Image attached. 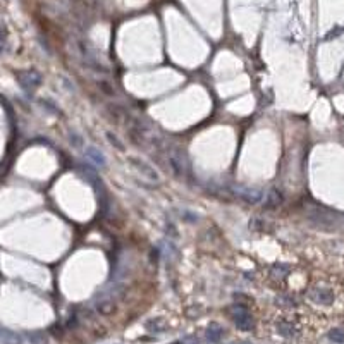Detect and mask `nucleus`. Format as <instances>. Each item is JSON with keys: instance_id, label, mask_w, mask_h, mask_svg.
I'll return each mask as SVG.
<instances>
[{"instance_id": "1", "label": "nucleus", "mask_w": 344, "mask_h": 344, "mask_svg": "<svg viewBox=\"0 0 344 344\" xmlns=\"http://www.w3.org/2000/svg\"><path fill=\"white\" fill-rule=\"evenodd\" d=\"M126 160H127V164H129L131 167L134 169V171H136L141 177H143V179L150 181V183H158V181H160V176H158V172L155 171V169L152 167L148 162H145L143 158L129 155V157H126Z\"/></svg>"}, {"instance_id": "2", "label": "nucleus", "mask_w": 344, "mask_h": 344, "mask_svg": "<svg viewBox=\"0 0 344 344\" xmlns=\"http://www.w3.org/2000/svg\"><path fill=\"white\" fill-rule=\"evenodd\" d=\"M229 313H231L232 322L238 329H241V331H251L253 329V318L245 305H232Z\"/></svg>"}, {"instance_id": "3", "label": "nucleus", "mask_w": 344, "mask_h": 344, "mask_svg": "<svg viewBox=\"0 0 344 344\" xmlns=\"http://www.w3.org/2000/svg\"><path fill=\"white\" fill-rule=\"evenodd\" d=\"M95 310L98 312L102 317H110L116 313V301L105 293H100V296L95 298Z\"/></svg>"}, {"instance_id": "4", "label": "nucleus", "mask_w": 344, "mask_h": 344, "mask_svg": "<svg viewBox=\"0 0 344 344\" xmlns=\"http://www.w3.org/2000/svg\"><path fill=\"white\" fill-rule=\"evenodd\" d=\"M17 81L21 83V86H23L24 90H34L36 86H40L41 76L38 74L36 71L19 72V74H17Z\"/></svg>"}, {"instance_id": "5", "label": "nucleus", "mask_w": 344, "mask_h": 344, "mask_svg": "<svg viewBox=\"0 0 344 344\" xmlns=\"http://www.w3.org/2000/svg\"><path fill=\"white\" fill-rule=\"evenodd\" d=\"M236 193H238V196L241 200L248 201V203H260L263 200V196H265L263 191L256 189V188H238Z\"/></svg>"}, {"instance_id": "6", "label": "nucleus", "mask_w": 344, "mask_h": 344, "mask_svg": "<svg viewBox=\"0 0 344 344\" xmlns=\"http://www.w3.org/2000/svg\"><path fill=\"white\" fill-rule=\"evenodd\" d=\"M85 155L93 165H96V167H105L107 165V158H105V155H103V152L100 150V148L93 147V145L86 147Z\"/></svg>"}, {"instance_id": "7", "label": "nucleus", "mask_w": 344, "mask_h": 344, "mask_svg": "<svg viewBox=\"0 0 344 344\" xmlns=\"http://www.w3.org/2000/svg\"><path fill=\"white\" fill-rule=\"evenodd\" d=\"M310 300H313L315 303L318 305H331L334 301V296H332L331 291H325V289H313L310 291Z\"/></svg>"}, {"instance_id": "8", "label": "nucleus", "mask_w": 344, "mask_h": 344, "mask_svg": "<svg viewBox=\"0 0 344 344\" xmlns=\"http://www.w3.org/2000/svg\"><path fill=\"white\" fill-rule=\"evenodd\" d=\"M222 338H224V327L219 324H210L207 327V331H205V339H207L208 343L217 344Z\"/></svg>"}, {"instance_id": "9", "label": "nucleus", "mask_w": 344, "mask_h": 344, "mask_svg": "<svg viewBox=\"0 0 344 344\" xmlns=\"http://www.w3.org/2000/svg\"><path fill=\"white\" fill-rule=\"evenodd\" d=\"M145 329L152 334H160V332L167 331V324L164 322V318H152L145 324Z\"/></svg>"}, {"instance_id": "10", "label": "nucleus", "mask_w": 344, "mask_h": 344, "mask_svg": "<svg viewBox=\"0 0 344 344\" xmlns=\"http://www.w3.org/2000/svg\"><path fill=\"white\" fill-rule=\"evenodd\" d=\"M0 344H24V339L21 334L12 331H2V339H0Z\"/></svg>"}, {"instance_id": "11", "label": "nucleus", "mask_w": 344, "mask_h": 344, "mask_svg": "<svg viewBox=\"0 0 344 344\" xmlns=\"http://www.w3.org/2000/svg\"><path fill=\"white\" fill-rule=\"evenodd\" d=\"M281 203H282V196H281V193L277 189L270 191L265 196V201H263V205H265L267 208H276V207H279Z\"/></svg>"}, {"instance_id": "12", "label": "nucleus", "mask_w": 344, "mask_h": 344, "mask_svg": "<svg viewBox=\"0 0 344 344\" xmlns=\"http://www.w3.org/2000/svg\"><path fill=\"white\" fill-rule=\"evenodd\" d=\"M277 332L284 338H293L296 334V329L293 327V324H287V322H279L277 324Z\"/></svg>"}, {"instance_id": "13", "label": "nucleus", "mask_w": 344, "mask_h": 344, "mask_svg": "<svg viewBox=\"0 0 344 344\" xmlns=\"http://www.w3.org/2000/svg\"><path fill=\"white\" fill-rule=\"evenodd\" d=\"M105 136H107L109 143L112 145L114 148H117L119 152H126V147H124V143H121V140L116 136V134L112 133V131H105Z\"/></svg>"}, {"instance_id": "14", "label": "nucleus", "mask_w": 344, "mask_h": 344, "mask_svg": "<svg viewBox=\"0 0 344 344\" xmlns=\"http://www.w3.org/2000/svg\"><path fill=\"white\" fill-rule=\"evenodd\" d=\"M327 338H329V341H332V343L343 344L344 343V331L343 329H332V331L327 334Z\"/></svg>"}, {"instance_id": "15", "label": "nucleus", "mask_w": 344, "mask_h": 344, "mask_svg": "<svg viewBox=\"0 0 344 344\" xmlns=\"http://www.w3.org/2000/svg\"><path fill=\"white\" fill-rule=\"evenodd\" d=\"M69 136H71V145H72V147L79 148L83 145V138L79 136L78 133H74V131H72V133H69Z\"/></svg>"}, {"instance_id": "16", "label": "nucleus", "mask_w": 344, "mask_h": 344, "mask_svg": "<svg viewBox=\"0 0 344 344\" xmlns=\"http://www.w3.org/2000/svg\"><path fill=\"white\" fill-rule=\"evenodd\" d=\"M272 272L276 274V276H279V277H284L287 272H289V269H287V267H284V265H276L272 269Z\"/></svg>"}, {"instance_id": "17", "label": "nucleus", "mask_w": 344, "mask_h": 344, "mask_svg": "<svg viewBox=\"0 0 344 344\" xmlns=\"http://www.w3.org/2000/svg\"><path fill=\"white\" fill-rule=\"evenodd\" d=\"M98 86H100V90H102V92H105L107 95H110V96H114V93H116V92H114V88H109L110 85L107 81H100Z\"/></svg>"}, {"instance_id": "18", "label": "nucleus", "mask_w": 344, "mask_h": 344, "mask_svg": "<svg viewBox=\"0 0 344 344\" xmlns=\"http://www.w3.org/2000/svg\"><path fill=\"white\" fill-rule=\"evenodd\" d=\"M174 344H201V343H200V339H198V338H184V339H181V341H177Z\"/></svg>"}, {"instance_id": "19", "label": "nucleus", "mask_w": 344, "mask_h": 344, "mask_svg": "<svg viewBox=\"0 0 344 344\" xmlns=\"http://www.w3.org/2000/svg\"><path fill=\"white\" fill-rule=\"evenodd\" d=\"M30 343L31 344H45V339L41 338V336L34 334V336H31V338H30Z\"/></svg>"}, {"instance_id": "20", "label": "nucleus", "mask_w": 344, "mask_h": 344, "mask_svg": "<svg viewBox=\"0 0 344 344\" xmlns=\"http://www.w3.org/2000/svg\"><path fill=\"white\" fill-rule=\"evenodd\" d=\"M225 344H253L250 341H232V343H225Z\"/></svg>"}, {"instance_id": "21", "label": "nucleus", "mask_w": 344, "mask_h": 344, "mask_svg": "<svg viewBox=\"0 0 344 344\" xmlns=\"http://www.w3.org/2000/svg\"><path fill=\"white\" fill-rule=\"evenodd\" d=\"M0 339H2V331H0Z\"/></svg>"}, {"instance_id": "22", "label": "nucleus", "mask_w": 344, "mask_h": 344, "mask_svg": "<svg viewBox=\"0 0 344 344\" xmlns=\"http://www.w3.org/2000/svg\"><path fill=\"white\" fill-rule=\"evenodd\" d=\"M116 344H121V343H116Z\"/></svg>"}]
</instances>
